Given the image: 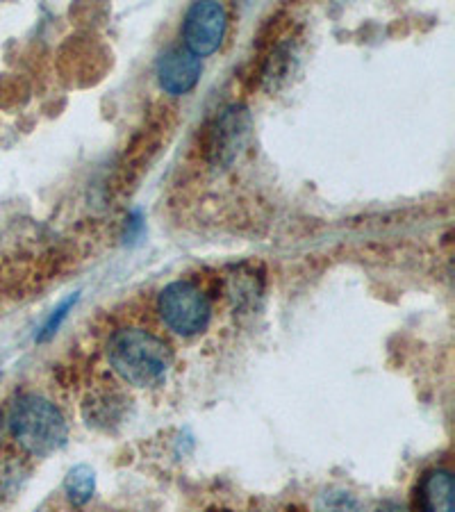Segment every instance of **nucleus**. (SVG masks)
Segmentation results:
<instances>
[{"label":"nucleus","mask_w":455,"mask_h":512,"mask_svg":"<svg viewBox=\"0 0 455 512\" xmlns=\"http://www.w3.org/2000/svg\"><path fill=\"white\" fill-rule=\"evenodd\" d=\"M317 512H364V506L351 492L330 490L319 497Z\"/></svg>","instance_id":"obj_9"},{"label":"nucleus","mask_w":455,"mask_h":512,"mask_svg":"<svg viewBox=\"0 0 455 512\" xmlns=\"http://www.w3.org/2000/svg\"><path fill=\"white\" fill-rule=\"evenodd\" d=\"M226 10L221 3H194L182 21L185 48L196 57H208L221 46L226 37Z\"/></svg>","instance_id":"obj_5"},{"label":"nucleus","mask_w":455,"mask_h":512,"mask_svg":"<svg viewBox=\"0 0 455 512\" xmlns=\"http://www.w3.org/2000/svg\"><path fill=\"white\" fill-rule=\"evenodd\" d=\"M64 490L66 497L76 506H85V503L94 497L96 490V472L89 465H78L73 467L64 478Z\"/></svg>","instance_id":"obj_8"},{"label":"nucleus","mask_w":455,"mask_h":512,"mask_svg":"<svg viewBox=\"0 0 455 512\" xmlns=\"http://www.w3.org/2000/svg\"><path fill=\"white\" fill-rule=\"evenodd\" d=\"M380 512H405V510H403V508H399V506H392L390 510H387V508H385V510H380Z\"/></svg>","instance_id":"obj_11"},{"label":"nucleus","mask_w":455,"mask_h":512,"mask_svg":"<svg viewBox=\"0 0 455 512\" xmlns=\"http://www.w3.org/2000/svg\"><path fill=\"white\" fill-rule=\"evenodd\" d=\"M76 301H78V294H73V296H69V299L57 305V308L51 312V317L46 319V324L41 326L39 335H37V342H48V340H51V337L57 333V330H60L62 321L69 317V312H71L73 305H76Z\"/></svg>","instance_id":"obj_10"},{"label":"nucleus","mask_w":455,"mask_h":512,"mask_svg":"<svg viewBox=\"0 0 455 512\" xmlns=\"http://www.w3.org/2000/svg\"><path fill=\"white\" fill-rule=\"evenodd\" d=\"M251 135V114L244 105H230L217 114L208 132V160L212 167L228 169L246 148Z\"/></svg>","instance_id":"obj_4"},{"label":"nucleus","mask_w":455,"mask_h":512,"mask_svg":"<svg viewBox=\"0 0 455 512\" xmlns=\"http://www.w3.org/2000/svg\"><path fill=\"white\" fill-rule=\"evenodd\" d=\"M157 310L164 324L182 337L198 335L208 328L212 317L210 299L201 287L189 280H176L164 287L157 299Z\"/></svg>","instance_id":"obj_3"},{"label":"nucleus","mask_w":455,"mask_h":512,"mask_svg":"<svg viewBox=\"0 0 455 512\" xmlns=\"http://www.w3.org/2000/svg\"><path fill=\"white\" fill-rule=\"evenodd\" d=\"M203 73L201 57L185 46H171L157 60V82L171 96H182L198 85Z\"/></svg>","instance_id":"obj_6"},{"label":"nucleus","mask_w":455,"mask_h":512,"mask_svg":"<svg viewBox=\"0 0 455 512\" xmlns=\"http://www.w3.org/2000/svg\"><path fill=\"white\" fill-rule=\"evenodd\" d=\"M107 360L123 381L135 387H153L171 367L169 344L144 328H123L107 342Z\"/></svg>","instance_id":"obj_1"},{"label":"nucleus","mask_w":455,"mask_h":512,"mask_svg":"<svg viewBox=\"0 0 455 512\" xmlns=\"http://www.w3.org/2000/svg\"><path fill=\"white\" fill-rule=\"evenodd\" d=\"M7 424L16 444L35 458H46L60 451L69 437L62 412L39 394L19 396L12 403Z\"/></svg>","instance_id":"obj_2"},{"label":"nucleus","mask_w":455,"mask_h":512,"mask_svg":"<svg viewBox=\"0 0 455 512\" xmlns=\"http://www.w3.org/2000/svg\"><path fill=\"white\" fill-rule=\"evenodd\" d=\"M419 512H455V478L449 469H430L421 478Z\"/></svg>","instance_id":"obj_7"}]
</instances>
